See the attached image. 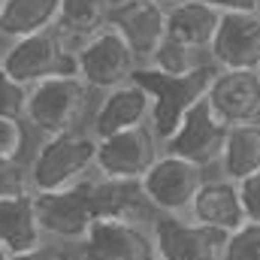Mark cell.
<instances>
[{"label": "cell", "mask_w": 260, "mask_h": 260, "mask_svg": "<svg viewBox=\"0 0 260 260\" xmlns=\"http://www.w3.org/2000/svg\"><path fill=\"white\" fill-rule=\"evenodd\" d=\"M203 64H212L209 55L194 52V49H188V46H182V43L164 37V43L157 46V52H154V58H151L148 67H154V70H160V73H170V76H188V73L200 70Z\"/></svg>", "instance_id": "cell-23"}, {"label": "cell", "mask_w": 260, "mask_h": 260, "mask_svg": "<svg viewBox=\"0 0 260 260\" xmlns=\"http://www.w3.org/2000/svg\"><path fill=\"white\" fill-rule=\"evenodd\" d=\"M139 61L133 49L112 24H103L100 30H94L88 40L76 46V73L91 91L103 94L109 88H118L133 79Z\"/></svg>", "instance_id": "cell-5"}, {"label": "cell", "mask_w": 260, "mask_h": 260, "mask_svg": "<svg viewBox=\"0 0 260 260\" xmlns=\"http://www.w3.org/2000/svg\"><path fill=\"white\" fill-rule=\"evenodd\" d=\"M97 176V136L91 130H70L49 136L30 157L34 194L70 191Z\"/></svg>", "instance_id": "cell-1"}, {"label": "cell", "mask_w": 260, "mask_h": 260, "mask_svg": "<svg viewBox=\"0 0 260 260\" xmlns=\"http://www.w3.org/2000/svg\"><path fill=\"white\" fill-rule=\"evenodd\" d=\"M3 52H6V46H3V40H0V61H3Z\"/></svg>", "instance_id": "cell-32"}, {"label": "cell", "mask_w": 260, "mask_h": 260, "mask_svg": "<svg viewBox=\"0 0 260 260\" xmlns=\"http://www.w3.org/2000/svg\"><path fill=\"white\" fill-rule=\"evenodd\" d=\"M46 236L37 221L34 194L0 200V248L6 254H21L37 245H43Z\"/></svg>", "instance_id": "cell-19"}, {"label": "cell", "mask_w": 260, "mask_h": 260, "mask_svg": "<svg viewBox=\"0 0 260 260\" xmlns=\"http://www.w3.org/2000/svg\"><path fill=\"white\" fill-rule=\"evenodd\" d=\"M3 3H6V0H0V12H3Z\"/></svg>", "instance_id": "cell-34"}, {"label": "cell", "mask_w": 260, "mask_h": 260, "mask_svg": "<svg viewBox=\"0 0 260 260\" xmlns=\"http://www.w3.org/2000/svg\"><path fill=\"white\" fill-rule=\"evenodd\" d=\"M209 61L218 70L260 67V12H227L215 30Z\"/></svg>", "instance_id": "cell-14"}, {"label": "cell", "mask_w": 260, "mask_h": 260, "mask_svg": "<svg viewBox=\"0 0 260 260\" xmlns=\"http://www.w3.org/2000/svg\"><path fill=\"white\" fill-rule=\"evenodd\" d=\"M188 218L209 227V230H218L224 236L236 233L245 221V209H242V200H239V185L224 179V176H206L203 188L197 191V200L188 212Z\"/></svg>", "instance_id": "cell-16"}, {"label": "cell", "mask_w": 260, "mask_h": 260, "mask_svg": "<svg viewBox=\"0 0 260 260\" xmlns=\"http://www.w3.org/2000/svg\"><path fill=\"white\" fill-rule=\"evenodd\" d=\"M157 3H164V6H173V3H182V0H157Z\"/></svg>", "instance_id": "cell-31"}, {"label": "cell", "mask_w": 260, "mask_h": 260, "mask_svg": "<svg viewBox=\"0 0 260 260\" xmlns=\"http://www.w3.org/2000/svg\"><path fill=\"white\" fill-rule=\"evenodd\" d=\"M203 182H206V170L203 167L164 151L154 160V167L142 176L139 185H142V194L148 200V206L157 215L188 218Z\"/></svg>", "instance_id": "cell-6"}, {"label": "cell", "mask_w": 260, "mask_h": 260, "mask_svg": "<svg viewBox=\"0 0 260 260\" xmlns=\"http://www.w3.org/2000/svg\"><path fill=\"white\" fill-rule=\"evenodd\" d=\"M3 67L24 88H34V85L58 79V76H79L76 73V46L58 27L9 43L3 52Z\"/></svg>", "instance_id": "cell-4"}, {"label": "cell", "mask_w": 260, "mask_h": 260, "mask_svg": "<svg viewBox=\"0 0 260 260\" xmlns=\"http://www.w3.org/2000/svg\"><path fill=\"white\" fill-rule=\"evenodd\" d=\"M34 194L30 164L24 160H0V200Z\"/></svg>", "instance_id": "cell-25"}, {"label": "cell", "mask_w": 260, "mask_h": 260, "mask_svg": "<svg viewBox=\"0 0 260 260\" xmlns=\"http://www.w3.org/2000/svg\"><path fill=\"white\" fill-rule=\"evenodd\" d=\"M88 200L94 206L97 218H112V221H136V224H154L157 212L148 206L139 182H118V179H103L94 176L85 182Z\"/></svg>", "instance_id": "cell-17"}, {"label": "cell", "mask_w": 260, "mask_h": 260, "mask_svg": "<svg viewBox=\"0 0 260 260\" xmlns=\"http://www.w3.org/2000/svg\"><path fill=\"white\" fill-rule=\"evenodd\" d=\"M109 24L127 40L139 67H148L167 37V6L157 0H115Z\"/></svg>", "instance_id": "cell-12"}, {"label": "cell", "mask_w": 260, "mask_h": 260, "mask_svg": "<svg viewBox=\"0 0 260 260\" xmlns=\"http://www.w3.org/2000/svg\"><path fill=\"white\" fill-rule=\"evenodd\" d=\"M218 24H221V12L203 0H182L167 6V37L194 52L209 55Z\"/></svg>", "instance_id": "cell-18"}, {"label": "cell", "mask_w": 260, "mask_h": 260, "mask_svg": "<svg viewBox=\"0 0 260 260\" xmlns=\"http://www.w3.org/2000/svg\"><path fill=\"white\" fill-rule=\"evenodd\" d=\"M27 91L24 85H18L6 67L0 61V118H24V106H27Z\"/></svg>", "instance_id": "cell-26"}, {"label": "cell", "mask_w": 260, "mask_h": 260, "mask_svg": "<svg viewBox=\"0 0 260 260\" xmlns=\"http://www.w3.org/2000/svg\"><path fill=\"white\" fill-rule=\"evenodd\" d=\"M221 260H260V224H242L227 236Z\"/></svg>", "instance_id": "cell-24"}, {"label": "cell", "mask_w": 260, "mask_h": 260, "mask_svg": "<svg viewBox=\"0 0 260 260\" xmlns=\"http://www.w3.org/2000/svg\"><path fill=\"white\" fill-rule=\"evenodd\" d=\"M257 9H260V0H257Z\"/></svg>", "instance_id": "cell-36"}, {"label": "cell", "mask_w": 260, "mask_h": 260, "mask_svg": "<svg viewBox=\"0 0 260 260\" xmlns=\"http://www.w3.org/2000/svg\"><path fill=\"white\" fill-rule=\"evenodd\" d=\"M37 206V221L40 230L49 242L58 245H85L97 215L88 200L85 185L70 188V191H49V194H34Z\"/></svg>", "instance_id": "cell-7"}, {"label": "cell", "mask_w": 260, "mask_h": 260, "mask_svg": "<svg viewBox=\"0 0 260 260\" xmlns=\"http://www.w3.org/2000/svg\"><path fill=\"white\" fill-rule=\"evenodd\" d=\"M9 260H79L73 251H70V245H58V242H43V245H37V248H30V251H21V254H9Z\"/></svg>", "instance_id": "cell-29"}, {"label": "cell", "mask_w": 260, "mask_h": 260, "mask_svg": "<svg viewBox=\"0 0 260 260\" xmlns=\"http://www.w3.org/2000/svg\"><path fill=\"white\" fill-rule=\"evenodd\" d=\"M88 103H91V88L82 82V76H58L40 82L27 91L24 124L43 139L82 130Z\"/></svg>", "instance_id": "cell-3"}, {"label": "cell", "mask_w": 260, "mask_h": 260, "mask_svg": "<svg viewBox=\"0 0 260 260\" xmlns=\"http://www.w3.org/2000/svg\"><path fill=\"white\" fill-rule=\"evenodd\" d=\"M61 0H6L0 12V40L15 43L58 27Z\"/></svg>", "instance_id": "cell-20"}, {"label": "cell", "mask_w": 260, "mask_h": 260, "mask_svg": "<svg viewBox=\"0 0 260 260\" xmlns=\"http://www.w3.org/2000/svg\"><path fill=\"white\" fill-rule=\"evenodd\" d=\"M203 3L215 6L221 15H227V12H260L257 0H203Z\"/></svg>", "instance_id": "cell-30"}, {"label": "cell", "mask_w": 260, "mask_h": 260, "mask_svg": "<svg viewBox=\"0 0 260 260\" xmlns=\"http://www.w3.org/2000/svg\"><path fill=\"white\" fill-rule=\"evenodd\" d=\"M27 142L24 118H0V160H21Z\"/></svg>", "instance_id": "cell-27"}, {"label": "cell", "mask_w": 260, "mask_h": 260, "mask_svg": "<svg viewBox=\"0 0 260 260\" xmlns=\"http://www.w3.org/2000/svg\"><path fill=\"white\" fill-rule=\"evenodd\" d=\"M79 260H157L154 236L148 224L97 218Z\"/></svg>", "instance_id": "cell-11"}, {"label": "cell", "mask_w": 260, "mask_h": 260, "mask_svg": "<svg viewBox=\"0 0 260 260\" xmlns=\"http://www.w3.org/2000/svg\"><path fill=\"white\" fill-rule=\"evenodd\" d=\"M151 94L139 85V82H124L118 88L103 91L94 118H91V133L97 139L103 136H115L133 127H151Z\"/></svg>", "instance_id": "cell-15"}, {"label": "cell", "mask_w": 260, "mask_h": 260, "mask_svg": "<svg viewBox=\"0 0 260 260\" xmlns=\"http://www.w3.org/2000/svg\"><path fill=\"white\" fill-rule=\"evenodd\" d=\"M218 176L230 182H242L248 176L260 173V124H236L227 133L221 160H218Z\"/></svg>", "instance_id": "cell-21"}, {"label": "cell", "mask_w": 260, "mask_h": 260, "mask_svg": "<svg viewBox=\"0 0 260 260\" xmlns=\"http://www.w3.org/2000/svg\"><path fill=\"white\" fill-rule=\"evenodd\" d=\"M257 76H260V67H257Z\"/></svg>", "instance_id": "cell-35"}, {"label": "cell", "mask_w": 260, "mask_h": 260, "mask_svg": "<svg viewBox=\"0 0 260 260\" xmlns=\"http://www.w3.org/2000/svg\"><path fill=\"white\" fill-rule=\"evenodd\" d=\"M164 154L160 139L151 127H133L115 136L97 139V176L118 182H142V176Z\"/></svg>", "instance_id": "cell-8"}, {"label": "cell", "mask_w": 260, "mask_h": 260, "mask_svg": "<svg viewBox=\"0 0 260 260\" xmlns=\"http://www.w3.org/2000/svg\"><path fill=\"white\" fill-rule=\"evenodd\" d=\"M115 0H61V18L58 30L64 34L73 46L88 40L94 30L109 24Z\"/></svg>", "instance_id": "cell-22"}, {"label": "cell", "mask_w": 260, "mask_h": 260, "mask_svg": "<svg viewBox=\"0 0 260 260\" xmlns=\"http://www.w3.org/2000/svg\"><path fill=\"white\" fill-rule=\"evenodd\" d=\"M209 106L227 124H260V76L257 70H218L209 94Z\"/></svg>", "instance_id": "cell-13"}, {"label": "cell", "mask_w": 260, "mask_h": 260, "mask_svg": "<svg viewBox=\"0 0 260 260\" xmlns=\"http://www.w3.org/2000/svg\"><path fill=\"white\" fill-rule=\"evenodd\" d=\"M227 133H230V127L215 115V109L203 97L194 109L185 115V121L179 124V130L164 142V151L176 154V157H185V160H191L197 167L209 170V167H218L224 142H227Z\"/></svg>", "instance_id": "cell-9"}, {"label": "cell", "mask_w": 260, "mask_h": 260, "mask_svg": "<svg viewBox=\"0 0 260 260\" xmlns=\"http://www.w3.org/2000/svg\"><path fill=\"white\" fill-rule=\"evenodd\" d=\"M239 200H242V209H245V221L260 224V173L239 182Z\"/></svg>", "instance_id": "cell-28"}, {"label": "cell", "mask_w": 260, "mask_h": 260, "mask_svg": "<svg viewBox=\"0 0 260 260\" xmlns=\"http://www.w3.org/2000/svg\"><path fill=\"white\" fill-rule=\"evenodd\" d=\"M157 260H221L227 236L191 218L157 215L151 224Z\"/></svg>", "instance_id": "cell-10"}, {"label": "cell", "mask_w": 260, "mask_h": 260, "mask_svg": "<svg viewBox=\"0 0 260 260\" xmlns=\"http://www.w3.org/2000/svg\"><path fill=\"white\" fill-rule=\"evenodd\" d=\"M0 260H9V254H6V251H3V248H0Z\"/></svg>", "instance_id": "cell-33"}, {"label": "cell", "mask_w": 260, "mask_h": 260, "mask_svg": "<svg viewBox=\"0 0 260 260\" xmlns=\"http://www.w3.org/2000/svg\"><path fill=\"white\" fill-rule=\"evenodd\" d=\"M215 73H218L215 64H203L188 76H170L154 67H139L133 73V82H139L151 94V103H154L151 106V130L160 139V145L179 130L185 115L209 94Z\"/></svg>", "instance_id": "cell-2"}]
</instances>
